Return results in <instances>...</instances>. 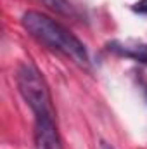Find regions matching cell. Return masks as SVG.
Masks as SVG:
<instances>
[{
  "mask_svg": "<svg viewBox=\"0 0 147 149\" xmlns=\"http://www.w3.org/2000/svg\"><path fill=\"white\" fill-rule=\"evenodd\" d=\"M101 149H112V148H111L107 142H102V144H101Z\"/></svg>",
  "mask_w": 147,
  "mask_h": 149,
  "instance_id": "obj_7",
  "label": "cell"
},
{
  "mask_svg": "<svg viewBox=\"0 0 147 149\" xmlns=\"http://www.w3.org/2000/svg\"><path fill=\"white\" fill-rule=\"evenodd\" d=\"M109 49L112 52L130 57L139 63H147V43L142 42H112L109 43Z\"/></svg>",
  "mask_w": 147,
  "mask_h": 149,
  "instance_id": "obj_4",
  "label": "cell"
},
{
  "mask_svg": "<svg viewBox=\"0 0 147 149\" xmlns=\"http://www.w3.org/2000/svg\"><path fill=\"white\" fill-rule=\"evenodd\" d=\"M133 10L139 12V14H147V0H139L133 5Z\"/></svg>",
  "mask_w": 147,
  "mask_h": 149,
  "instance_id": "obj_6",
  "label": "cell"
},
{
  "mask_svg": "<svg viewBox=\"0 0 147 149\" xmlns=\"http://www.w3.org/2000/svg\"><path fill=\"white\" fill-rule=\"evenodd\" d=\"M21 23L24 30L42 45L49 47L50 50L64 54L80 68H85V70L90 68V57L85 45L55 19L38 10H28L24 12Z\"/></svg>",
  "mask_w": 147,
  "mask_h": 149,
  "instance_id": "obj_1",
  "label": "cell"
},
{
  "mask_svg": "<svg viewBox=\"0 0 147 149\" xmlns=\"http://www.w3.org/2000/svg\"><path fill=\"white\" fill-rule=\"evenodd\" d=\"M17 87L23 99L28 102L35 118H55L52 95L49 85L37 68L30 63H23L17 70Z\"/></svg>",
  "mask_w": 147,
  "mask_h": 149,
  "instance_id": "obj_2",
  "label": "cell"
},
{
  "mask_svg": "<svg viewBox=\"0 0 147 149\" xmlns=\"http://www.w3.org/2000/svg\"><path fill=\"white\" fill-rule=\"evenodd\" d=\"M35 148L62 149V141L57 130L55 118H35Z\"/></svg>",
  "mask_w": 147,
  "mask_h": 149,
  "instance_id": "obj_3",
  "label": "cell"
},
{
  "mask_svg": "<svg viewBox=\"0 0 147 149\" xmlns=\"http://www.w3.org/2000/svg\"><path fill=\"white\" fill-rule=\"evenodd\" d=\"M37 2L43 3L47 9L54 10L55 14H61V16H66V17H73L74 16L73 5L68 0H37Z\"/></svg>",
  "mask_w": 147,
  "mask_h": 149,
  "instance_id": "obj_5",
  "label": "cell"
}]
</instances>
